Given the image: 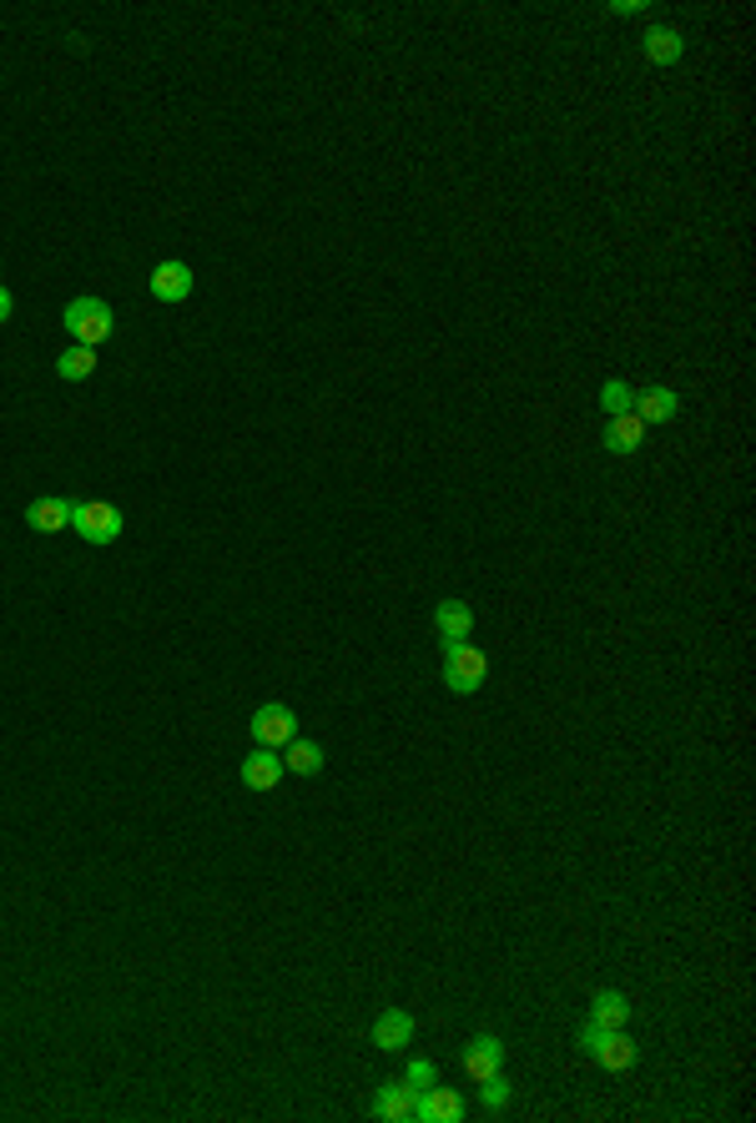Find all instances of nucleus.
<instances>
[{"instance_id": "nucleus-1", "label": "nucleus", "mask_w": 756, "mask_h": 1123, "mask_svg": "<svg viewBox=\"0 0 756 1123\" xmlns=\"http://www.w3.org/2000/svg\"><path fill=\"white\" fill-rule=\"evenodd\" d=\"M61 323H66L71 343H81V348H102V343L112 338V328H116V313H112V303H102V297H92V293H81V297H71V303H66Z\"/></svg>"}, {"instance_id": "nucleus-2", "label": "nucleus", "mask_w": 756, "mask_h": 1123, "mask_svg": "<svg viewBox=\"0 0 756 1123\" xmlns=\"http://www.w3.org/2000/svg\"><path fill=\"white\" fill-rule=\"evenodd\" d=\"M71 529L81 534V545L106 549L122 539V510L112 500H71Z\"/></svg>"}, {"instance_id": "nucleus-3", "label": "nucleus", "mask_w": 756, "mask_h": 1123, "mask_svg": "<svg viewBox=\"0 0 756 1123\" xmlns=\"http://www.w3.org/2000/svg\"><path fill=\"white\" fill-rule=\"evenodd\" d=\"M490 675V655L470 640H444V685L454 695H474Z\"/></svg>"}, {"instance_id": "nucleus-4", "label": "nucleus", "mask_w": 756, "mask_h": 1123, "mask_svg": "<svg viewBox=\"0 0 756 1123\" xmlns=\"http://www.w3.org/2000/svg\"><path fill=\"white\" fill-rule=\"evenodd\" d=\"M580 1048L596 1058L606 1073H630V1068H636V1043L626 1038V1028H596V1022H585Z\"/></svg>"}, {"instance_id": "nucleus-5", "label": "nucleus", "mask_w": 756, "mask_h": 1123, "mask_svg": "<svg viewBox=\"0 0 756 1123\" xmlns=\"http://www.w3.org/2000/svg\"><path fill=\"white\" fill-rule=\"evenodd\" d=\"M248 731H252V741H258V746H267V751H283L287 741L298 736V715L287 711L283 701H267V705H258V711H252Z\"/></svg>"}, {"instance_id": "nucleus-6", "label": "nucleus", "mask_w": 756, "mask_h": 1123, "mask_svg": "<svg viewBox=\"0 0 756 1123\" xmlns=\"http://www.w3.org/2000/svg\"><path fill=\"white\" fill-rule=\"evenodd\" d=\"M192 283H197V273L187 267V262H177V258L157 262V267H151V277H147V287H151V297H157V303H187V297H192Z\"/></svg>"}, {"instance_id": "nucleus-7", "label": "nucleus", "mask_w": 756, "mask_h": 1123, "mask_svg": "<svg viewBox=\"0 0 756 1123\" xmlns=\"http://www.w3.org/2000/svg\"><path fill=\"white\" fill-rule=\"evenodd\" d=\"M630 413L651 429V423H671L681 413V393L676 388H665V384H655V388H641V393H630Z\"/></svg>"}, {"instance_id": "nucleus-8", "label": "nucleus", "mask_w": 756, "mask_h": 1123, "mask_svg": "<svg viewBox=\"0 0 756 1123\" xmlns=\"http://www.w3.org/2000/svg\"><path fill=\"white\" fill-rule=\"evenodd\" d=\"M413 1043V1012L403 1008H384L374 1018V1048L378 1053H403Z\"/></svg>"}, {"instance_id": "nucleus-9", "label": "nucleus", "mask_w": 756, "mask_h": 1123, "mask_svg": "<svg viewBox=\"0 0 756 1123\" xmlns=\"http://www.w3.org/2000/svg\"><path fill=\"white\" fill-rule=\"evenodd\" d=\"M413 1103H419V1089H413L409 1078H389V1083L378 1089V1099H374V1119L403 1123V1119H413Z\"/></svg>"}, {"instance_id": "nucleus-10", "label": "nucleus", "mask_w": 756, "mask_h": 1123, "mask_svg": "<svg viewBox=\"0 0 756 1123\" xmlns=\"http://www.w3.org/2000/svg\"><path fill=\"white\" fill-rule=\"evenodd\" d=\"M283 751H267V746H258L252 756H242V786L248 791H273L277 781H283Z\"/></svg>"}, {"instance_id": "nucleus-11", "label": "nucleus", "mask_w": 756, "mask_h": 1123, "mask_svg": "<svg viewBox=\"0 0 756 1123\" xmlns=\"http://www.w3.org/2000/svg\"><path fill=\"white\" fill-rule=\"evenodd\" d=\"M25 524H31L35 534L71 529V500H66V494H41V500L25 504Z\"/></svg>"}, {"instance_id": "nucleus-12", "label": "nucleus", "mask_w": 756, "mask_h": 1123, "mask_svg": "<svg viewBox=\"0 0 756 1123\" xmlns=\"http://www.w3.org/2000/svg\"><path fill=\"white\" fill-rule=\"evenodd\" d=\"M413 1119H419V1123H454V1119H464V1103H459L454 1089L434 1083V1089L419 1093V1103H413Z\"/></svg>"}, {"instance_id": "nucleus-13", "label": "nucleus", "mask_w": 756, "mask_h": 1123, "mask_svg": "<svg viewBox=\"0 0 756 1123\" xmlns=\"http://www.w3.org/2000/svg\"><path fill=\"white\" fill-rule=\"evenodd\" d=\"M504 1063V1043L494 1038V1032H480L470 1048H464V1073L474 1078V1083H484V1078H494Z\"/></svg>"}, {"instance_id": "nucleus-14", "label": "nucleus", "mask_w": 756, "mask_h": 1123, "mask_svg": "<svg viewBox=\"0 0 756 1123\" xmlns=\"http://www.w3.org/2000/svg\"><path fill=\"white\" fill-rule=\"evenodd\" d=\"M681 56H686V35L676 25H651L645 31V61L651 66H676Z\"/></svg>"}, {"instance_id": "nucleus-15", "label": "nucleus", "mask_w": 756, "mask_h": 1123, "mask_svg": "<svg viewBox=\"0 0 756 1123\" xmlns=\"http://www.w3.org/2000/svg\"><path fill=\"white\" fill-rule=\"evenodd\" d=\"M434 630H439V640H470L474 636V610L464 600H439L434 605Z\"/></svg>"}, {"instance_id": "nucleus-16", "label": "nucleus", "mask_w": 756, "mask_h": 1123, "mask_svg": "<svg viewBox=\"0 0 756 1123\" xmlns=\"http://www.w3.org/2000/svg\"><path fill=\"white\" fill-rule=\"evenodd\" d=\"M641 443H645V423L636 419V413H616V419L606 423V449H610V454L630 459Z\"/></svg>"}, {"instance_id": "nucleus-17", "label": "nucleus", "mask_w": 756, "mask_h": 1123, "mask_svg": "<svg viewBox=\"0 0 756 1123\" xmlns=\"http://www.w3.org/2000/svg\"><path fill=\"white\" fill-rule=\"evenodd\" d=\"M590 1022H596V1028H626V1022H630V1003L620 998L616 987H600L596 998H590Z\"/></svg>"}, {"instance_id": "nucleus-18", "label": "nucleus", "mask_w": 756, "mask_h": 1123, "mask_svg": "<svg viewBox=\"0 0 756 1123\" xmlns=\"http://www.w3.org/2000/svg\"><path fill=\"white\" fill-rule=\"evenodd\" d=\"M96 364H102V358H96V348L71 343V348L56 358V378H66V384H86V378L96 374Z\"/></svg>"}, {"instance_id": "nucleus-19", "label": "nucleus", "mask_w": 756, "mask_h": 1123, "mask_svg": "<svg viewBox=\"0 0 756 1123\" xmlns=\"http://www.w3.org/2000/svg\"><path fill=\"white\" fill-rule=\"evenodd\" d=\"M283 751H287V756H283V766H287V772H293V776H318V772H323V746H318V741H303V736H293V741H287Z\"/></svg>"}, {"instance_id": "nucleus-20", "label": "nucleus", "mask_w": 756, "mask_h": 1123, "mask_svg": "<svg viewBox=\"0 0 756 1123\" xmlns=\"http://www.w3.org/2000/svg\"><path fill=\"white\" fill-rule=\"evenodd\" d=\"M510 1093H515V1089H510V1078H504V1073L484 1078V1083H480V1103H484V1113H490V1119H494V1113H504Z\"/></svg>"}, {"instance_id": "nucleus-21", "label": "nucleus", "mask_w": 756, "mask_h": 1123, "mask_svg": "<svg viewBox=\"0 0 756 1123\" xmlns=\"http://www.w3.org/2000/svg\"><path fill=\"white\" fill-rule=\"evenodd\" d=\"M600 409H606V419L630 413V388L620 384V378H606V388H600Z\"/></svg>"}, {"instance_id": "nucleus-22", "label": "nucleus", "mask_w": 756, "mask_h": 1123, "mask_svg": "<svg viewBox=\"0 0 756 1123\" xmlns=\"http://www.w3.org/2000/svg\"><path fill=\"white\" fill-rule=\"evenodd\" d=\"M403 1078H409L413 1089L424 1093V1089H434L439 1083V1068H434V1058H409V1068H403Z\"/></svg>"}, {"instance_id": "nucleus-23", "label": "nucleus", "mask_w": 756, "mask_h": 1123, "mask_svg": "<svg viewBox=\"0 0 756 1123\" xmlns=\"http://www.w3.org/2000/svg\"><path fill=\"white\" fill-rule=\"evenodd\" d=\"M610 11H616V15H641L645 6H641V0H610Z\"/></svg>"}, {"instance_id": "nucleus-24", "label": "nucleus", "mask_w": 756, "mask_h": 1123, "mask_svg": "<svg viewBox=\"0 0 756 1123\" xmlns=\"http://www.w3.org/2000/svg\"><path fill=\"white\" fill-rule=\"evenodd\" d=\"M11 313H15V297L6 293V283H0V323H11Z\"/></svg>"}]
</instances>
